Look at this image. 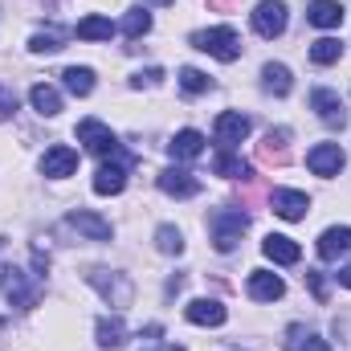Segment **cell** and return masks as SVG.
Returning a JSON list of instances; mask_svg holds the SVG:
<instances>
[{"label":"cell","instance_id":"31","mask_svg":"<svg viewBox=\"0 0 351 351\" xmlns=\"http://www.w3.org/2000/svg\"><path fill=\"white\" fill-rule=\"evenodd\" d=\"M160 82H164V70H156V66H152V70H139V74L131 78V86H135V90H143V86H160Z\"/></svg>","mask_w":351,"mask_h":351},{"label":"cell","instance_id":"12","mask_svg":"<svg viewBox=\"0 0 351 351\" xmlns=\"http://www.w3.org/2000/svg\"><path fill=\"white\" fill-rule=\"evenodd\" d=\"M66 225H70V229H74L78 237H86V241H110V237H114L110 221H102L98 213H86V208L70 213V217H66Z\"/></svg>","mask_w":351,"mask_h":351},{"label":"cell","instance_id":"34","mask_svg":"<svg viewBox=\"0 0 351 351\" xmlns=\"http://www.w3.org/2000/svg\"><path fill=\"white\" fill-rule=\"evenodd\" d=\"M298 351H331V343H327V339H306Z\"/></svg>","mask_w":351,"mask_h":351},{"label":"cell","instance_id":"15","mask_svg":"<svg viewBox=\"0 0 351 351\" xmlns=\"http://www.w3.org/2000/svg\"><path fill=\"white\" fill-rule=\"evenodd\" d=\"M245 290H250V298H254V302H274V298H282V294H286L282 278H278V274H269V269H254V274H250V282H245Z\"/></svg>","mask_w":351,"mask_h":351},{"label":"cell","instance_id":"27","mask_svg":"<svg viewBox=\"0 0 351 351\" xmlns=\"http://www.w3.org/2000/svg\"><path fill=\"white\" fill-rule=\"evenodd\" d=\"M339 58H343V45H339L335 37H319V41L311 45V62H315V66H335Z\"/></svg>","mask_w":351,"mask_h":351},{"label":"cell","instance_id":"33","mask_svg":"<svg viewBox=\"0 0 351 351\" xmlns=\"http://www.w3.org/2000/svg\"><path fill=\"white\" fill-rule=\"evenodd\" d=\"M306 286H311V294H315L319 302H327V282H323L319 269H306Z\"/></svg>","mask_w":351,"mask_h":351},{"label":"cell","instance_id":"30","mask_svg":"<svg viewBox=\"0 0 351 351\" xmlns=\"http://www.w3.org/2000/svg\"><path fill=\"white\" fill-rule=\"evenodd\" d=\"M208 86H213V78H208V74H200V70H192V66H184V70H180V90H184V94H204Z\"/></svg>","mask_w":351,"mask_h":351},{"label":"cell","instance_id":"21","mask_svg":"<svg viewBox=\"0 0 351 351\" xmlns=\"http://www.w3.org/2000/svg\"><path fill=\"white\" fill-rule=\"evenodd\" d=\"M29 102H33V110L45 114V119L62 114V94H58L53 86H45V82H37V86L29 90Z\"/></svg>","mask_w":351,"mask_h":351},{"label":"cell","instance_id":"11","mask_svg":"<svg viewBox=\"0 0 351 351\" xmlns=\"http://www.w3.org/2000/svg\"><path fill=\"white\" fill-rule=\"evenodd\" d=\"M78 172V152L74 147H66V143H53L45 156H41V176H49V180H66V176Z\"/></svg>","mask_w":351,"mask_h":351},{"label":"cell","instance_id":"19","mask_svg":"<svg viewBox=\"0 0 351 351\" xmlns=\"http://www.w3.org/2000/svg\"><path fill=\"white\" fill-rule=\"evenodd\" d=\"M200 152H204V135L192 131V127H188V131H176L172 143H168V156H172V160H196Z\"/></svg>","mask_w":351,"mask_h":351},{"label":"cell","instance_id":"35","mask_svg":"<svg viewBox=\"0 0 351 351\" xmlns=\"http://www.w3.org/2000/svg\"><path fill=\"white\" fill-rule=\"evenodd\" d=\"M335 278H339V286H348V290H351V265H343V269H339Z\"/></svg>","mask_w":351,"mask_h":351},{"label":"cell","instance_id":"14","mask_svg":"<svg viewBox=\"0 0 351 351\" xmlns=\"http://www.w3.org/2000/svg\"><path fill=\"white\" fill-rule=\"evenodd\" d=\"M184 315H188V323H196V327H221V323L229 319V311H225L217 298H192Z\"/></svg>","mask_w":351,"mask_h":351},{"label":"cell","instance_id":"36","mask_svg":"<svg viewBox=\"0 0 351 351\" xmlns=\"http://www.w3.org/2000/svg\"><path fill=\"white\" fill-rule=\"evenodd\" d=\"M164 351H184V348H180V343H172V348H164Z\"/></svg>","mask_w":351,"mask_h":351},{"label":"cell","instance_id":"38","mask_svg":"<svg viewBox=\"0 0 351 351\" xmlns=\"http://www.w3.org/2000/svg\"><path fill=\"white\" fill-rule=\"evenodd\" d=\"M143 351H156V348H143Z\"/></svg>","mask_w":351,"mask_h":351},{"label":"cell","instance_id":"13","mask_svg":"<svg viewBox=\"0 0 351 351\" xmlns=\"http://www.w3.org/2000/svg\"><path fill=\"white\" fill-rule=\"evenodd\" d=\"M160 188H164L168 196H176V200H192V196L200 192V180L192 172H184V168H164V172H160Z\"/></svg>","mask_w":351,"mask_h":351},{"label":"cell","instance_id":"28","mask_svg":"<svg viewBox=\"0 0 351 351\" xmlns=\"http://www.w3.org/2000/svg\"><path fill=\"white\" fill-rule=\"evenodd\" d=\"M62 45H66V33L62 29H45V33H33L29 37V49L33 53H58Z\"/></svg>","mask_w":351,"mask_h":351},{"label":"cell","instance_id":"16","mask_svg":"<svg viewBox=\"0 0 351 351\" xmlns=\"http://www.w3.org/2000/svg\"><path fill=\"white\" fill-rule=\"evenodd\" d=\"M343 254H351V229L348 225H331V229L319 237V258H323V262H339Z\"/></svg>","mask_w":351,"mask_h":351},{"label":"cell","instance_id":"4","mask_svg":"<svg viewBox=\"0 0 351 351\" xmlns=\"http://www.w3.org/2000/svg\"><path fill=\"white\" fill-rule=\"evenodd\" d=\"M131 164H135V156H127L123 147H114V152L106 156V164L98 168V176H94V192H98V196H119V192L127 188Z\"/></svg>","mask_w":351,"mask_h":351},{"label":"cell","instance_id":"3","mask_svg":"<svg viewBox=\"0 0 351 351\" xmlns=\"http://www.w3.org/2000/svg\"><path fill=\"white\" fill-rule=\"evenodd\" d=\"M192 45L200 53H213L217 62H237L241 58V37L229 29V25H217V29H200L192 33Z\"/></svg>","mask_w":351,"mask_h":351},{"label":"cell","instance_id":"25","mask_svg":"<svg viewBox=\"0 0 351 351\" xmlns=\"http://www.w3.org/2000/svg\"><path fill=\"white\" fill-rule=\"evenodd\" d=\"M62 86L70 90V94H78V98H86L90 90H94V70H86V66H70V70L62 74Z\"/></svg>","mask_w":351,"mask_h":351},{"label":"cell","instance_id":"37","mask_svg":"<svg viewBox=\"0 0 351 351\" xmlns=\"http://www.w3.org/2000/svg\"><path fill=\"white\" fill-rule=\"evenodd\" d=\"M152 4H168V0H152Z\"/></svg>","mask_w":351,"mask_h":351},{"label":"cell","instance_id":"10","mask_svg":"<svg viewBox=\"0 0 351 351\" xmlns=\"http://www.w3.org/2000/svg\"><path fill=\"white\" fill-rule=\"evenodd\" d=\"M311 110H315L327 127H343V123H348V106H343V98H339L335 90H327V86H319L315 94H311Z\"/></svg>","mask_w":351,"mask_h":351},{"label":"cell","instance_id":"18","mask_svg":"<svg viewBox=\"0 0 351 351\" xmlns=\"http://www.w3.org/2000/svg\"><path fill=\"white\" fill-rule=\"evenodd\" d=\"M306 21H311L315 29H339V25H343V4H339V0H311Z\"/></svg>","mask_w":351,"mask_h":351},{"label":"cell","instance_id":"1","mask_svg":"<svg viewBox=\"0 0 351 351\" xmlns=\"http://www.w3.org/2000/svg\"><path fill=\"white\" fill-rule=\"evenodd\" d=\"M245 229H250V217L241 208H213L208 213V233H213V245L221 254H233L241 245Z\"/></svg>","mask_w":351,"mask_h":351},{"label":"cell","instance_id":"29","mask_svg":"<svg viewBox=\"0 0 351 351\" xmlns=\"http://www.w3.org/2000/svg\"><path fill=\"white\" fill-rule=\"evenodd\" d=\"M156 245H160V254H184V233L176 225H160L156 229Z\"/></svg>","mask_w":351,"mask_h":351},{"label":"cell","instance_id":"6","mask_svg":"<svg viewBox=\"0 0 351 351\" xmlns=\"http://www.w3.org/2000/svg\"><path fill=\"white\" fill-rule=\"evenodd\" d=\"M343 164H348V156H343L339 143H315V147L306 152V168H311L315 176H323V180L339 176L343 172Z\"/></svg>","mask_w":351,"mask_h":351},{"label":"cell","instance_id":"2","mask_svg":"<svg viewBox=\"0 0 351 351\" xmlns=\"http://www.w3.org/2000/svg\"><path fill=\"white\" fill-rule=\"evenodd\" d=\"M86 282L114 306V311H123V306H131V298H135V286H131V278L127 274H119V269H102V265H90L86 269Z\"/></svg>","mask_w":351,"mask_h":351},{"label":"cell","instance_id":"8","mask_svg":"<svg viewBox=\"0 0 351 351\" xmlns=\"http://www.w3.org/2000/svg\"><path fill=\"white\" fill-rule=\"evenodd\" d=\"M78 143H86V152H94V156H110L119 147L114 131L106 123H98V119H82L78 123Z\"/></svg>","mask_w":351,"mask_h":351},{"label":"cell","instance_id":"9","mask_svg":"<svg viewBox=\"0 0 351 351\" xmlns=\"http://www.w3.org/2000/svg\"><path fill=\"white\" fill-rule=\"evenodd\" d=\"M213 131H217V143H221V147H233V143H241V139L254 131V123H250L241 110H221L217 123H213Z\"/></svg>","mask_w":351,"mask_h":351},{"label":"cell","instance_id":"7","mask_svg":"<svg viewBox=\"0 0 351 351\" xmlns=\"http://www.w3.org/2000/svg\"><path fill=\"white\" fill-rule=\"evenodd\" d=\"M269 208H274L282 221H302V217L311 213V196H306V192H298V188H274Z\"/></svg>","mask_w":351,"mask_h":351},{"label":"cell","instance_id":"23","mask_svg":"<svg viewBox=\"0 0 351 351\" xmlns=\"http://www.w3.org/2000/svg\"><path fill=\"white\" fill-rule=\"evenodd\" d=\"M213 172L229 176V180H245V176H250V164H245L241 156H233V147H221L217 160H213Z\"/></svg>","mask_w":351,"mask_h":351},{"label":"cell","instance_id":"5","mask_svg":"<svg viewBox=\"0 0 351 351\" xmlns=\"http://www.w3.org/2000/svg\"><path fill=\"white\" fill-rule=\"evenodd\" d=\"M250 21H254V33H258V37L274 41V37L286 33V4H282V0H262Z\"/></svg>","mask_w":351,"mask_h":351},{"label":"cell","instance_id":"20","mask_svg":"<svg viewBox=\"0 0 351 351\" xmlns=\"http://www.w3.org/2000/svg\"><path fill=\"white\" fill-rule=\"evenodd\" d=\"M74 33H78L82 41H110V37L119 33V25H110L106 16H98V12H90V16H82V21L74 25Z\"/></svg>","mask_w":351,"mask_h":351},{"label":"cell","instance_id":"22","mask_svg":"<svg viewBox=\"0 0 351 351\" xmlns=\"http://www.w3.org/2000/svg\"><path fill=\"white\" fill-rule=\"evenodd\" d=\"M94 335H98V348H123L127 343V323L114 315V319H98V327H94Z\"/></svg>","mask_w":351,"mask_h":351},{"label":"cell","instance_id":"24","mask_svg":"<svg viewBox=\"0 0 351 351\" xmlns=\"http://www.w3.org/2000/svg\"><path fill=\"white\" fill-rule=\"evenodd\" d=\"M262 86L269 90V94H278V98H286V94H290V86H294V78H290V70H286V66L269 62V66L262 70Z\"/></svg>","mask_w":351,"mask_h":351},{"label":"cell","instance_id":"17","mask_svg":"<svg viewBox=\"0 0 351 351\" xmlns=\"http://www.w3.org/2000/svg\"><path fill=\"white\" fill-rule=\"evenodd\" d=\"M262 254L269 258V262H278V265H294L298 258H302L298 241H294V237H282V233H269V237H265Z\"/></svg>","mask_w":351,"mask_h":351},{"label":"cell","instance_id":"26","mask_svg":"<svg viewBox=\"0 0 351 351\" xmlns=\"http://www.w3.org/2000/svg\"><path fill=\"white\" fill-rule=\"evenodd\" d=\"M152 29V12L147 8H127V16L119 21V33L123 37H143Z\"/></svg>","mask_w":351,"mask_h":351},{"label":"cell","instance_id":"32","mask_svg":"<svg viewBox=\"0 0 351 351\" xmlns=\"http://www.w3.org/2000/svg\"><path fill=\"white\" fill-rule=\"evenodd\" d=\"M16 114V90L12 86H0V123Z\"/></svg>","mask_w":351,"mask_h":351}]
</instances>
